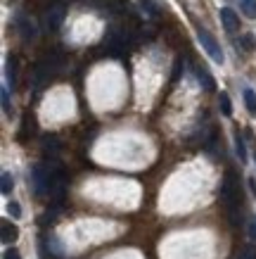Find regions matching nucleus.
I'll use <instances>...</instances> for the list:
<instances>
[{
    "instance_id": "nucleus-1",
    "label": "nucleus",
    "mask_w": 256,
    "mask_h": 259,
    "mask_svg": "<svg viewBox=\"0 0 256 259\" xmlns=\"http://www.w3.org/2000/svg\"><path fill=\"white\" fill-rule=\"evenodd\" d=\"M221 202H223V207L230 214V221L237 224V217H240V209H242V190L235 171L225 174L223 183H221Z\"/></svg>"
},
{
    "instance_id": "nucleus-2",
    "label": "nucleus",
    "mask_w": 256,
    "mask_h": 259,
    "mask_svg": "<svg viewBox=\"0 0 256 259\" xmlns=\"http://www.w3.org/2000/svg\"><path fill=\"white\" fill-rule=\"evenodd\" d=\"M126 43H128V36H126V31H121V29H109L107 36H105V48H107L109 55H124L126 50Z\"/></svg>"
},
{
    "instance_id": "nucleus-3",
    "label": "nucleus",
    "mask_w": 256,
    "mask_h": 259,
    "mask_svg": "<svg viewBox=\"0 0 256 259\" xmlns=\"http://www.w3.org/2000/svg\"><path fill=\"white\" fill-rule=\"evenodd\" d=\"M197 38H199V43H202V48L209 53V57L214 60L216 64H223V50H221V46L216 43V38L211 36L207 29H197Z\"/></svg>"
},
{
    "instance_id": "nucleus-4",
    "label": "nucleus",
    "mask_w": 256,
    "mask_h": 259,
    "mask_svg": "<svg viewBox=\"0 0 256 259\" xmlns=\"http://www.w3.org/2000/svg\"><path fill=\"white\" fill-rule=\"evenodd\" d=\"M31 186H33V193L36 195H43L50 186V174L45 171V166L43 164H36L31 169Z\"/></svg>"
},
{
    "instance_id": "nucleus-5",
    "label": "nucleus",
    "mask_w": 256,
    "mask_h": 259,
    "mask_svg": "<svg viewBox=\"0 0 256 259\" xmlns=\"http://www.w3.org/2000/svg\"><path fill=\"white\" fill-rule=\"evenodd\" d=\"M17 31H19V36H22L24 40H33L36 38V24H33L31 17L26 15H17Z\"/></svg>"
},
{
    "instance_id": "nucleus-6",
    "label": "nucleus",
    "mask_w": 256,
    "mask_h": 259,
    "mask_svg": "<svg viewBox=\"0 0 256 259\" xmlns=\"http://www.w3.org/2000/svg\"><path fill=\"white\" fill-rule=\"evenodd\" d=\"M64 22V5H53V8L47 10V15H45V24H47V29L50 31H57L60 26H62Z\"/></svg>"
},
{
    "instance_id": "nucleus-7",
    "label": "nucleus",
    "mask_w": 256,
    "mask_h": 259,
    "mask_svg": "<svg viewBox=\"0 0 256 259\" xmlns=\"http://www.w3.org/2000/svg\"><path fill=\"white\" fill-rule=\"evenodd\" d=\"M221 19H223V26L228 33H235L237 29H240V17L235 15L230 8H223L221 10Z\"/></svg>"
},
{
    "instance_id": "nucleus-8",
    "label": "nucleus",
    "mask_w": 256,
    "mask_h": 259,
    "mask_svg": "<svg viewBox=\"0 0 256 259\" xmlns=\"http://www.w3.org/2000/svg\"><path fill=\"white\" fill-rule=\"evenodd\" d=\"M17 236H19V228H17L12 221H3V224H0V240H3V243H15Z\"/></svg>"
},
{
    "instance_id": "nucleus-9",
    "label": "nucleus",
    "mask_w": 256,
    "mask_h": 259,
    "mask_svg": "<svg viewBox=\"0 0 256 259\" xmlns=\"http://www.w3.org/2000/svg\"><path fill=\"white\" fill-rule=\"evenodd\" d=\"M197 79H199V83H202L204 91H214V88H216V81H214V76H211V74L204 69V67H197Z\"/></svg>"
},
{
    "instance_id": "nucleus-10",
    "label": "nucleus",
    "mask_w": 256,
    "mask_h": 259,
    "mask_svg": "<svg viewBox=\"0 0 256 259\" xmlns=\"http://www.w3.org/2000/svg\"><path fill=\"white\" fill-rule=\"evenodd\" d=\"M5 74H8V83L15 88V86H17V57H8V67H5Z\"/></svg>"
},
{
    "instance_id": "nucleus-11",
    "label": "nucleus",
    "mask_w": 256,
    "mask_h": 259,
    "mask_svg": "<svg viewBox=\"0 0 256 259\" xmlns=\"http://www.w3.org/2000/svg\"><path fill=\"white\" fill-rule=\"evenodd\" d=\"M244 105H247L249 114H254L256 117V93L251 88H244Z\"/></svg>"
},
{
    "instance_id": "nucleus-12",
    "label": "nucleus",
    "mask_w": 256,
    "mask_h": 259,
    "mask_svg": "<svg viewBox=\"0 0 256 259\" xmlns=\"http://www.w3.org/2000/svg\"><path fill=\"white\" fill-rule=\"evenodd\" d=\"M3 183H0V190H3V195H10L12 193V188H15V179H12V174H3Z\"/></svg>"
},
{
    "instance_id": "nucleus-13",
    "label": "nucleus",
    "mask_w": 256,
    "mask_h": 259,
    "mask_svg": "<svg viewBox=\"0 0 256 259\" xmlns=\"http://www.w3.org/2000/svg\"><path fill=\"white\" fill-rule=\"evenodd\" d=\"M240 5L249 19H256V0H240Z\"/></svg>"
},
{
    "instance_id": "nucleus-14",
    "label": "nucleus",
    "mask_w": 256,
    "mask_h": 259,
    "mask_svg": "<svg viewBox=\"0 0 256 259\" xmlns=\"http://www.w3.org/2000/svg\"><path fill=\"white\" fill-rule=\"evenodd\" d=\"M235 150H237V157H240V162H247V148H244V141H242L240 134L235 136Z\"/></svg>"
},
{
    "instance_id": "nucleus-15",
    "label": "nucleus",
    "mask_w": 256,
    "mask_h": 259,
    "mask_svg": "<svg viewBox=\"0 0 256 259\" xmlns=\"http://www.w3.org/2000/svg\"><path fill=\"white\" fill-rule=\"evenodd\" d=\"M218 102H221V112H223L225 117H230V114H233V105H230V98H228V93H221Z\"/></svg>"
},
{
    "instance_id": "nucleus-16",
    "label": "nucleus",
    "mask_w": 256,
    "mask_h": 259,
    "mask_svg": "<svg viewBox=\"0 0 256 259\" xmlns=\"http://www.w3.org/2000/svg\"><path fill=\"white\" fill-rule=\"evenodd\" d=\"M242 48H244L247 53H251V50H254V48H256V36H254V33H244V36H242Z\"/></svg>"
},
{
    "instance_id": "nucleus-17",
    "label": "nucleus",
    "mask_w": 256,
    "mask_h": 259,
    "mask_svg": "<svg viewBox=\"0 0 256 259\" xmlns=\"http://www.w3.org/2000/svg\"><path fill=\"white\" fill-rule=\"evenodd\" d=\"M140 8L145 10L149 17H157V8L152 5V0H140Z\"/></svg>"
},
{
    "instance_id": "nucleus-18",
    "label": "nucleus",
    "mask_w": 256,
    "mask_h": 259,
    "mask_svg": "<svg viewBox=\"0 0 256 259\" xmlns=\"http://www.w3.org/2000/svg\"><path fill=\"white\" fill-rule=\"evenodd\" d=\"M237 259H256V247H251V245L244 247V250L237 254Z\"/></svg>"
},
{
    "instance_id": "nucleus-19",
    "label": "nucleus",
    "mask_w": 256,
    "mask_h": 259,
    "mask_svg": "<svg viewBox=\"0 0 256 259\" xmlns=\"http://www.w3.org/2000/svg\"><path fill=\"white\" fill-rule=\"evenodd\" d=\"M3 110H5V114H12V107H10V93H8V88H3Z\"/></svg>"
},
{
    "instance_id": "nucleus-20",
    "label": "nucleus",
    "mask_w": 256,
    "mask_h": 259,
    "mask_svg": "<svg viewBox=\"0 0 256 259\" xmlns=\"http://www.w3.org/2000/svg\"><path fill=\"white\" fill-rule=\"evenodd\" d=\"M43 148H45V150H53V152H55V150H57V138L47 136L45 141H43Z\"/></svg>"
},
{
    "instance_id": "nucleus-21",
    "label": "nucleus",
    "mask_w": 256,
    "mask_h": 259,
    "mask_svg": "<svg viewBox=\"0 0 256 259\" xmlns=\"http://www.w3.org/2000/svg\"><path fill=\"white\" fill-rule=\"evenodd\" d=\"M8 209H10V214H12L15 219H19V217H22V207H19L17 202H10V204H8Z\"/></svg>"
},
{
    "instance_id": "nucleus-22",
    "label": "nucleus",
    "mask_w": 256,
    "mask_h": 259,
    "mask_svg": "<svg viewBox=\"0 0 256 259\" xmlns=\"http://www.w3.org/2000/svg\"><path fill=\"white\" fill-rule=\"evenodd\" d=\"M3 259H22V254H19L17 250H8L5 254H3Z\"/></svg>"
},
{
    "instance_id": "nucleus-23",
    "label": "nucleus",
    "mask_w": 256,
    "mask_h": 259,
    "mask_svg": "<svg viewBox=\"0 0 256 259\" xmlns=\"http://www.w3.org/2000/svg\"><path fill=\"white\" fill-rule=\"evenodd\" d=\"M180 67H183V62H176V69H173V79H178V74H180Z\"/></svg>"
},
{
    "instance_id": "nucleus-24",
    "label": "nucleus",
    "mask_w": 256,
    "mask_h": 259,
    "mask_svg": "<svg viewBox=\"0 0 256 259\" xmlns=\"http://www.w3.org/2000/svg\"><path fill=\"white\" fill-rule=\"evenodd\" d=\"M251 238H256V221L251 224Z\"/></svg>"
}]
</instances>
